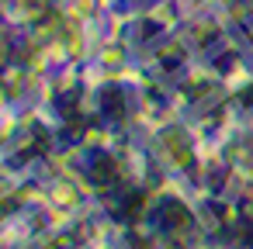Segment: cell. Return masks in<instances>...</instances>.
<instances>
[{"instance_id": "cell-1", "label": "cell", "mask_w": 253, "mask_h": 249, "mask_svg": "<svg viewBox=\"0 0 253 249\" xmlns=\"http://www.w3.org/2000/svg\"><path fill=\"white\" fill-rule=\"evenodd\" d=\"M191 221V214L184 211V204H177V201H167V208H163V225H173V228H184Z\"/></svg>"}, {"instance_id": "cell-2", "label": "cell", "mask_w": 253, "mask_h": 249, "mask_svg": "<svg viewBox=\"0 0 253 249\" xmlns=\"http://www.w3.org/2000/svg\"><path fill=\"white\" fill-rule=\"evenodd\" d=\"M101 104H104V114H108L111 121H118V118L125 114V104H122V94H118V90H104V94H101Z\"/></svg>"}, {"instance_id": "cell-3", "label": "cell", "mask_w": 253, "mask_h": 249, "mask_svg": "<svg viewBox=\"0 0 253 249\" xmlns=\"http://www.w3.org/2000/svg\"><path fill=\"white\" fill-rule=\"evenodd\" d=\"M167 139V145H170V156H177V163H191V152H187V145H184V139H180V132H167L163 135Z\"/></svg>"}, {"instance_id": "cell-4", "label": "cell", "mask_w": 253, "mask_h": 249, "mask_svg": "<svg viewBox=\"0 0 253 249\" xmlns=\"http://www.w3.org/2000/svg\"><path fill=\"white\" fill-rule=\"evenodd\" d=\"M90 177L97 180V183H108L111 177H118V166L108 159V156H97V163H94V170H90Z\"/></svg>"}]
</instances>
